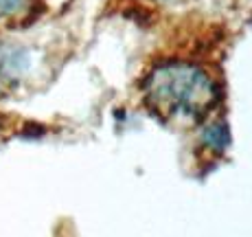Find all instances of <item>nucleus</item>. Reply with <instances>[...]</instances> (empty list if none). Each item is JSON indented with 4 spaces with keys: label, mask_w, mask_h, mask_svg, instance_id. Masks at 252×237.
Returning <instances> with one entry per match:
<instances>
[{
    "label": "nucleus",
    "mask_w": 252,
    "mask_h": 237,
    "mask_svg": "<svg viewBox=\"0 0 252 237\" xmlns=\"http://www.w3.org/2000/svg\"><path fill=\"white\" fill-rule=\"evenodd\" d=\"M143 101L164 123L202 121L220 103V81L193 60H162L143 77Z\"/></svg>",
    "instance_id": "obj_1"
},
{
    "label": "nucleus",
    "mask_w": 252,
    "mask_h": 237,
    "mask_svg": "<svg viewBox=\"0 0 252 237\" xmlns=\"http://www.w3.org/2000/svg\"><path fill=\"white\" fill-rule=\"evenodd\" d=\"M27 66L29 55L24 53V48L13 44H0V90L20 79Z\"/></svg>",
    "instance_id": "obj_2"
},
{
    "label": "nucleus",
    "mask_w": 252,
    "mask_h": 237,
    "mask_svg": "<svg viewBox=\"0 0 252 237\" xmlns=\"http://www.w3.org/2000/svg\"><path fill=\"white\" fill-rule=\"evenodd\" d=\"M37 0H0V22L22 20L35 9Z\"/></svg>",
    "instance_id": "obj_3"
},
{
    "label": "nucleus",
    "mask_w": 252,
    "mask_h": 237,
    "mask_svg": "<svg viewBox=\"0 0 252 237\" xmlns=\"http://www.w3.org/2000/svg\"><path fill=\"white\" fill-rule=\"evenodd\" d=\"M156 2H176V0H156Z\"/></svg>",
    "instance_id": "obj_4"
}]
</instances>
